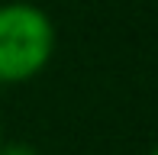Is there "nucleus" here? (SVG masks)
<instances>
[{
	"mask_svg": "<svg viewBox=\"0 0 158 155\" xmlns=\"http://www.w3.org/2000/svg\"><path fill=\"white\" fill-rule=\"evenodd\" d=\"M55 55V23L29 0L0 3V84H26Z\"/></svg>",
	"mask_w": 158,
	"mask_h": 155,
	"instance_id": "nucleus-1",
	"label": "nucleus"
},
{
	"mask_svg": "<svg viewBox=\"0 0 158 155\" xmlns=\"http://www.w3.org/2000/svg\"><path fill=\"white\" fill-rule=\"evenodd\" d=\"M0 145H3V123H0Z\"/></svg>",
	"mask_w": 158,
	"mask_h": 155,
	"instance_id": "nucleus-3",
	"label": "nucleus"
},
{
	"mask_svg": "<svg viewBox=\"0 0 158 155\" xmlns=\"http://www.w3.org/2000/svg\"><path fill=\"white\" fill-rule=\"evenodd\" d=\"M0 155H39V149L26 145V142H3L0 145Z\"/></svg>",
	"mask_w": 158,
	"mask_h": 155,
	"instance_id": "nucleus-2",
	"label": "nucleus"
},
{
	"mask_svg": "<svg viewBox=\"0 0 158 155\" xmlns=\"http://www.w3.org/2000/svg\"><path fill=\"white\" fill-rule=\"evenodd\" d=\"M148 155H158V145H155V149H152V152H148Z\"/></svg>",
	"mask_w": 158,
	"mask_h": 155,
	"instance_id": "nucleus-4",
	"label": "nucleus"
}]
</instances>
